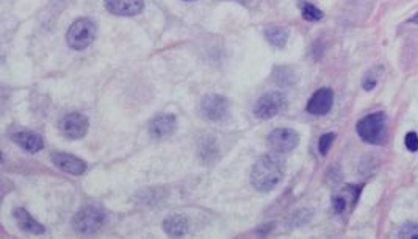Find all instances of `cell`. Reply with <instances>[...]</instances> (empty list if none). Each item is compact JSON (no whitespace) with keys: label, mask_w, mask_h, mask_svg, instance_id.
<instances>
[{"label":"cell","mask_w":418,"mask_h":239,"mask_svg":"<svg viewBox=\"0 0 418 239\" xmlns=\"http://www.w3.org/2000/svg\"><path fill=\"white\" fill-rule=\"evenodd\" d=\"M284 159L276 155H263L256 161L251 171V183L261 192H268L284 178Z\"/></svg>","instance_id":"1"},{"label":"cell","mask_w":418,"mask_h":239,"mask_svg":"<svg viewBox=\"0 0 418 239\" xmlns=\"http://www.w3.org/2000/svg\"><path fill=\"white\" fill-rule=\"evenodd\" d=\"M357 135L362 141L373 144V146H383L387 142V116L383 111L371 113L357 122Z\"/></svg>","instance_id":"2"},{"label":"cell","mask_w":418,"mask_h":239,"mask_svg":"<svg viewBox=\"0 0 418 239\" xmlns=\"http://www.w3.org/2000/svg\"><path fill=\"white\" fill-rule=\"evenodd\" d=\"M96 33H97L96 24L88 18H80L69 27L66 41L71 49L85 50L95 42Z\"/></svg>","instance_id":"3"},{"label":"cell","mask_w":418,"mask_h":239,"mask_svg":"<svg viewBox=\"0 0 418 239\" xmlns=\"http://www.w3.org/2000/svg\"><path fill=\"white\" fill-rule=\"evenodd\" d=\"M104 221H105V214L100 212L99 208L85 207L74 216V219H72V226H74V230H77L78 233L91 235L102 227Z\"/></svg>","instance_id":"4"},{"label":"cell","mask_w":418,"mask_h":239,"mask_svg":"<svg viewBox=\"0 0 418 239\" xmlns=\"http://www.w3.org/2000/svg\"><path fill=\"white\" fill-rule=\"evenodd\" d=\"M199 113L210 122H222L229 116V100L220 94H208L199 105Z\"/></svg>","instance_id":"5"},{"label":"cell","mask_w":418,"mask_h":239,"mask_svg":"<svg viewBox=\"0 0 418 239\" xmlns=\"http://www.w3.org/2000/svg\"><path fill=\"white\" fill-rule=\"evenodd\" d=\"M287 106V99L282 92H266L254 105V114L258 119H271L277 116Z\"/></svg>","instance_id":"6"},{"label":"cell","mask_w":418,"mask_h":239,"mask_svg":"<svg viewBox=\"0 0 418 239\" xmlns=\"http://www.w3.org/2000/svg\"><path fill=\"white\" fill-rule=\"evenodd\" d=\"M59 128L61 135L68 140H82L88 133L90 121L80 113H69L60 121Z\"/></svg>","instance_id":"7"},{"label":"cell","mask_w":418,"mask_h":239,"mask_svg":"<svg viewBox=\"0 0 418 239\" xmlns=\"http://www.w3.org/2000/svg\"><path fill=\"white\" fill-rule=\"evenodd\" d=\"M299 135L293 128H276L268 136V146L276 154H288L298 147Z\"/></svg>","instance_id":"8"},{"label":"cell","mask_w":418,"mask_h":239,"mask_svg":"<svg viewBox=\"0 0 418 239\" xmlns=\"http://www.w3.org/2000/svg\"><path fill=\"white\" fill-rule=\"evenodd\" d=\"M334 105V92L330 88H321L316 91L307 104V111L314 116H324Z\"/></svg>","instance_id":"9"},{"label":"cell","mask_w":418,"mask_h":239,"mask_svg":"<svg viewBox=\"0 0 418 239\" xmlns=\"http://www.w3.org/2000/svg\"><path fill=\"white\" fill-rule=\"evenodd\" d=\"M177 128V118L174 114H160L153 119L149 125V133L153 135L157 140H162V137H168L176 132Z\"/></svg>","instance_id":"10"},{"label":"cell","mask_w":418,"mask_h":239,"mask_svg":"<svg viewBox=\"0 0 418 239\" xmlns=\"http://www.w3.org/2000/svg\"><path fill=\"white\" fill-rule=\"evenodd\" d=\"M105 8L117 16H136L144 8L143 0H105Z\"/></svg>","instance_id":"11"},{"label":"cell","mask_w":418,"mask_h":239,"mask_svg":"<svg viewBox=\"0 0 418 239\" xmlns=\"http://www.w3.org/2000/svg\"><path fill=\"white\" fill-rule=\"evenodd\" d=\"M52 161L60 171L71 173V176H76V177L82 176V173L86 171V163L83 159L69 154H54Z\"/></svg>","instance_id":"12"},{"label":"cell","mask_w":418,"mask_h":239,"mask_svg":"<svg viewBox=\"0 0 418 239\" xmlns=\"http://www.w3.org/2000/svg\"><path fill=\"white\" fill-rule=\"evenodd\" d=\"M11 140L18 144L20 149H24L30 154H36V152L42 150L44 147V141L40 135H36L33 132H18L11 136Z\"/></svg>","instance_id":"13"},{"label":"cell","mask_w":418,"mask_h":239,"mask_svg":"<svg viewBox=\"0 0 418 239\" xmlns=\"http://www.w3.org/2000/svg\"><path fill=\"white\" fill-rule=\"evenodd\" d=\"M14 219H16V223L19 226V228L25 231V233L42 235L46 231L44 227H42L38 221H35L33 217L30 216V213H28L27 209H24V208L14 209Z\"/></svg>","instance_id":"14"},{"label":"cell","mask_w":418,"mask_h":239,"mask_svg":"<svg viewBox=\"0 0 418 239\" xmlns=\"http://www.w3.org/2000/svg\"><path fill=\"white\" fill-rule=\"evenodd\" d=\"M163 230L167 231L169 236H184L189 233L190 221L182 214H172L163 222Z\"/></svg>","instance_id":"15"},{"label":"cell","mask_w":418,"mask_h":239,"mask_svg":"<svg viewBox=\"0 0 418 239\" xmlns=\"http://www.w3.org/2000/svg\"><path fill=\"white\" fill-rule=\"evenodd\" d=\"M288 36H290V32H288L287 28H284V27H270L265 30V38L268 39V42L273 47H276V49L285 47Z\"/></svg>","instance_id":"16"},{"label":"cell","mask_w":418,"mask_h":239,"mask_svg":"<svg viewBox=\"0 0 418 239\" xmlns=\"http://www.w3.org/2000/svg\"><path fill=\"white\" fill-rule=\"evenodd\" d=\"M299 8L302 13V18H304L306 20H311V23H315V20H321L324 18V13L320 8H316V6L312 4L301 2Z\"/></svg>","instance_id":"17"},{"label":"cell","mask_w":418,"mask_h":239,"mask_svg":"<svg viewBox=\"0 0 418 239\" xmlns=\"http://www.w3.org/2000/svg\"><path fill=\"white\" fill-rule=\"evenodd\" d=\"M381 71H383V68H371L366 74L364 75V80H362V86L365 91H373L374 88H376V85L379 82V74Z\"/></svg>","instance_id":"18"},{"label":"cell","mask_w":418,"mask_h":239,"mask_svg":"<svg viewBox=\"0 0 418 239\" xmlns=\"http://www.w3.org/2000/svg\"><path fill=\"white\" fill-rule=\"evenodd\" d=\"M398 238H407V239L418 238V223L415 222L405 223V226H402L398 231Z\"/></svg>","instance_id":"19"},{"label":"cell","mask_w":418,"mask_h":239,"mask_svg":"<svg viewBox=\"0 0 418 239\" xmlns=\"http://www.w3.org/2000/svg\"><path fill=\"white\" fill-rule=\"evenodd\" d=\"M335 140V133H326L320 137V142H318V150L323 157L328 155V152L333 146V142Z\"/></svg>","instance_id":"20"},{"label":"cell","mask_w":418,"mask_h":239,"mask_svg":"<svg viewBox=\"0 0 418 239\" xmlns=\"http://www.w3.org/2000/svg\"><path fill=\"white\" fill-rule=\"evenodd\" d=\"M333 205H334L335 213H343L345 209H347V207H348V199H347V195H345V194H338V195H335L334 200H333Z\"/></svg>","instance_id":"21"},{"label":"cell","mask_w":418,"mask_h":239,"mask_svg":"<svg viewBox=\"0 0 418 239\" xmlns=\"http://www.w3.org/2000/svg\"><path fill=\"white\" fill-rule=\"evenodd\" d=\"M405 146L409 152H418V135L415 132H409L405 136Z\"/></svg>","instance_id":"22"},{"label":"cell","mask_w":418,"mask_h":239,"mask_svg":"<svg viewBox=\"0 0 418 239\" xmlns=\"http://www.w3.org/2000/svg\"><path fill=\"white\" fill-rule=\"evenodd\" d=\"M186 2H193V0H186Z\"/></svg>","instance_id":"23"}]
</instances>
